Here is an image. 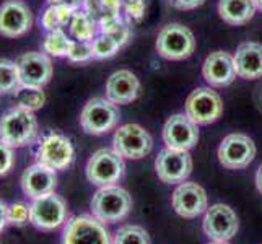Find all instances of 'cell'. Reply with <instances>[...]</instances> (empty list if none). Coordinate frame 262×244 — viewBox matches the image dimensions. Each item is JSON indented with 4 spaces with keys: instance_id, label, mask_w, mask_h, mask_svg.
<instances>
[{
    "instance_id": "6da1fadb",
    "label": "cell",
    "mask_w": 262,
    "mask_h": 244,
    "mask_svg": "<svg viewBox=\"0 0 262 244\" xmlns=\"http://www.w3.org/2000/svg\"><path fill=\"white\" fill-rule=\"evenodd\" d=\"M39 137V125L33 111L13 106L0 116V140L13 150L30 147Z\"/></svg>"
},
{
    "instance_id": "7a4b0ae2",
    "label": "cell",
    "mask_w": 262,
    "mask_h": 244,
    "mask_svg": "<svg viewBox=\"0 0 262 244\" xmlns=\"http://www.w3.org/2000/svg\"><path fill=\"white\" fill-rule=\"evenodd\" d=\"M132 197L119 186L99 187L92 198V215L99 221L117 223L130 213Z\"/></svg>"
},
{
    "instance_id": "3957f363",
    "label": "cell",
    "mask_w": 262,
    "mask_h": 244,
    "mask_svg": "<svg viewBox=\"0 0 262 244\" xmlns=\"http://www.w3.org/2000/svg\"><path fill=\"white\" fill-rule=\"evenodd\" d=\"M69 209L66 201L56 192L33 198L30 202V223L36 230L49 233L67 223Z\"/></svg>"
},
{
    "instance_id": "277c9868",
    "label": "cell",
    "mask_w": 262,
    "mask_h": 244,
    "mask_svg": "<svg viewBox=\"0 0 262 244\" xmlns=\"http://www.w3.org/2000/svg\"><path fill=\"white\" fill-rule=\"evenodd\" d=\"M124 173H125L124 158L119 153H116L114 150L110 148L96 150L90 157L85 168L86 179L98 187L114 186L124 178Z\"/></svg>"
},
{
    "instance_id": "5b68a950",
    "label": "cell",
    "mask_w": 262,
    "mask_h": 244,
    "mask_svg": "<svg viewBox=\"0 0 262 244\" xmlns=\"http://www.w3.org/2000/svg\"><path fill=\"white\" fill-rule=\"evenodd\" d=\"M157 52L168 60H184L195 51L194 33L181 23H169L157 36Z\"/></svg>"
},
{
    "instance_id": "8992f818",
    "label": "cell",
    "mask_w": 262,
    "mask_h": 244,
    "mask_svg": "<svg viewBox=\"0 0 262 244\" xmlns=\"http://www.w3.org/2000/svg\"><path fill=\"white\" fill-rule=\"evenodd\" d=\"M119 109L107 98H92L80 113V125L88 135H104L119 124Z\"/></svg>"
},
{
    "instance_id": "52a82bcc",
    "label": "cell",
    "mask_w": 262,
    "mask_h": 244,
    "mask_svg": "<svg viewBox=\"0 0 262 244\" xmlns=\"http://www.w3.org/2000/svg\"><path fill=\"white\" fill-rule=\"evenodd\" d=\"M62 244H113L110 230L93 215H75L67 220Z\"/></svg>"
},
{
    "instance_id": "ba28073f",
    "label": "cell",
    "mask_w": 262,
    "mask_h": 244,
    "mask_svg": "<svg viewBox=\"0 0 262 244\" xmlns=\"http://www.w3.org/2000/svg\"><path fill=\"white\" fill-rule=\"evenodd\" d=\"M75 160V150L70 139L59 132L44 134L36 148V161L56 171L67 169Z\"/></svg>"
},
{
    "instance_id": "9c48e42d",
    "label": "cell",
    "mask_w": 262,
    "mask_h": 244,
    "mask_svg": "<svg viewBox=\"0 0 262 244\" xmlns=\"http://www.w3.org/2000/svg\"><path fill=\"white\" fill-rule=\"evenodd\" d=\"M153 148V139L139 124H124L114 132L113 150L122 158L140 160L145 158Z\"/></svg>"
},
{
    "instance_id": "30bf717a",
    "label": "cell",
    "mask_w": 262,
    "mask_h": 244,
    "mask_svg": "<svg viewBox=\"0 0 262 244\" xmlns=\"http://www.w3.org/2000/svg\"><path fill=\"white\" fill-rule=\"evenodd\" d=\"M186 116L197 125H209L223 114V99L212 88L201 86L187 96Z\"/></svg>"
},
{
    "instance_id": "8fae6325",
    "label": "cell",
    "mask_w": 262,
    "mask_h": 244,
    "mask_svg": "<svg viewBox=\"0 0 262 244\" xmlns=\"http://www.w3.org/2000/svg\"><path fill=\"white\" fill-rule=\"evenodd\" d=\"M33 23V12L23 0H5L0 5V36L2 38H21L31 31Z\"/></svg>"
},
{
    "instance_id": "7c38bea8",
    "label": "cell",
    "mask_w": 262,
    "mask_h": 244,
    "mask_svg": "<svg viewBox=\"0 0 262 244\" xmlns=\"http://www.w3.org/2000/svg\"><path fill=\"white\" fill-rule=\"evenodd\" d=\"M256 158V145L249 135L230 134L219 147V161L227 169H243Z\"/></svg>"
},
{
    "instance_id": "4fadbf2b",
    "label": "cell",
    "mask_w": 262,
    "mask_h": 244,
    "mask_svg": "<svg viewBox=\"0 0 262 244\" xmlns=\"http://www.w3.org/2000/svg\"><path fill=\"white\" fill-rule=\"evenodd\" d=\"M155 171L158 178L166 184H178L184 181L192 173V158L189 151L163 148L155 160Z\"/></svg>"
},
{
    "instance_id": "5bb4252c",
    "label": "cell",
    "mask_w": 262,
    "mask_h": 244,
    "mask_svg": "<svg viewBox=\"0 0 262 244\" xmlns=\"http://www.w3.org/2000/svg\"><path fill=\"white\" fill-rule=\"evenodd\" d=\"M52 57L42 51H30L21 54L16 59L18 69H20L21 75V83L25 86H36V88H44L46 86L54 74V65H52Z\"/></svg>"
},
{
    "instance_id": "9a60e30c",
    "label": "cell",
    "mask_w": 262,
    "mask_h": 244,
    "mask_svg": "<svg viewBox=\"0 0 262 244\" xmlns=\"http://www.w3.org/2000/svg\"><path fill=\"white\" fill-rule=\"evenodd\" d=\"M202 228L212 241H230L238 233L239 221L228 205L215 204L207 209Z\"/></svg>"
},
{
    "instance_id": "2e32d148",
    "label": "cell",
    "mask_w": 262,
    "mask_h": 244,
    "mask_svg": "<svg viewBox=\"0 0 262 244\" xmlns=\"http://www.w3.org/2000/svg\"><path fill=\"white\" fill-rule=\"evenodd\" d=\"M20 186L23 194L30 201L52 194L56 192L57 187V171L36 161L23 171L20 178Z\"/></svg>"
},
{
    "instance_id": "e0dca14e",
    "label": "cell",
    "mask_w": 262,
    "mask_h": 244,
    "mask_svg": "<svg viewBox=\"0 0 262 244\" xmlns=\"http://www.w3.org/2000/svg\"><path fill=\"white\" fill-rule=\"evenodd\" d=\"M163 142L168 148L189 151L199 142V125L186 114H173L165 122Z\"/></svg>"
},
{
    "instance_id": "ac0fdd59",
    "label": "cell",
    "mask_w": 262,
    "mask_h": 244,
    "mask_svg": "<svg viewBox=\"0 0 262 244\" xmlns=\"http://www.w3.org/2000/svg\"><path fill=\"white\" fill-rule=\"evenodd\" d=\"M173 209L183 218H197L207 212V194L195 183H181L173 192Z\"/></svg>"
},
{
    "instance_id": "d6986e66",
    "label": "cell",
    "mask_w": 262,
    "mask_h": 244,
    "mask_svg": "<svg viewBox=\"0 0 262 244\" xmlns=\"http://www.w3.org/2000/svg\"><path fill=\"white\" fill-rule=\"evenodd\" d=\"M202 75L210 86L223 88L231 85L236 78V69H234V57L230 52L215 51L207 56L202 65Z\"/></svg>"
},
{
    "instance_id": "ffe728a7",
    "label": "cell",
    "mask_w": 262,
    "mask_h": 244,
    "mask_svg": "<svg viewBox=\"0 0 262 244\" xmlns=\"http://www.w3.org/2000/svg\"><path fill=\"white\" fill-rule=\"evenodd\" d=\"M140 93V81L134 72L122 69L110 75L106 81V98L116 106L129 104Z\"/></svg>"
},
{
    "instance_id": "44dd1931",
    "label": "cell",
    "mask_w": 262,
    "mask_h": 244,
    "mask_svg": "<svg viewBox=\"0 0 262 244\" xmlns=\"http://www.w3.org/2000/svg\"><path fill=\"white\" fill-rule=\"evenodd\" d=\"M233 57L238 77L245 80H257L262 77V44L254 41L243 42Z\"/></svg>"
},
{
    "instance_id": "7402d4cb",
    "label": "cell",
    "mask_w": 262,
    "mask_h": 244,
    "mask_svg": "<svg viewBox=\"0 0 262 244\" xmlns=\"http://www.w3.org/2000/svg\"><path fill=\"white\" fill-rule=\"evenodd\" d=\"M257 7L254 0H219V15L231 26H241L249 23Z\"/></svg>"
},
{
    "instance_id": "603a6c76",
    "label": "cell",
    "mask_w": 262,
    "mask_h": 244,
    "mask_svg": "<svg viewBox=\"0 0 262 244\" xmlns=\"http://www.w3.org/2000/svg\"><path fill=\"white\" fill-rule=\"evenodd\" d=\"M69 31L75 41L92 42L99 34V26H98V21L86 10H83V8H77L74 12V16H72V20H70Z\"/></svg>"
},
{
    "instance_id": "cb8c5ba5",
    "label": "cell",
    "mask_w": 262,
    "mask_h": 244,
    "mask_svg": "<svg viewBox=\"0 0 262 244\" xmlns=\"http://www.w3.org/2000/svg\"><path fill=\"white\" fill-rule=\"evenodd\" d=\"M77 8H72L67 5H49L44 8L41 16H39V25L41 28L49 33V31H57L64 30L66 26L70 25L72 16Z\"/></svg>"
},
{
    "instance_id": "d4e9b609",
    "label": "cell",
    "mask_w": 262,
    "mask_h": 244,
    "mask_svg": "<svg viewBox=\"0 0 262 244\" xmlns=\"http://www.w3.org/2000/svg\"><path fill=\"white\" fill-rule=\"evenodd\" d=\"M23 86L16 60L0 57V95H15Z\"/></svg>"
},
{
    "instance_id": "484cf974",
    "label": "cell",
    "mask_w": 262,
    "mask_h": 244,
    "mask_svg": "<svg viewBox=\"0 0 262 244\" xmlns=\"http://www.w3.org/2000/svg\"><path fill=\"white\" fill-rule=\"evenodd\" d=\"M72 42H74V39H70L64 30H57V31L46 33L41 48H42V52L48 54L49 57L67 59V54L70 51Z\"/></svg>"
},
{
    "instance_id": "4316f807",
    "label": "cell",
    "mask_w": 262,
    "mask_h": 244,
    "mask_svg": "<svg viewBox=\"0 0 262 244\" xmlns=\"http://www.w3.org/2000/svg\"><path fill=\"white\" fill-rule=\"evenodd\" d=\"M122 5L124 0H85L82 8L92 15L99 25L107 18L119 16Z\"/></svg>"
},
{
    "instance_id": "83f0119b",
    "label": "cell",
    "mask_w": 262,
    "mask_h": 244,
    "mask_svg": "<svg viewBox=\"0 0 262 244\" xmlns=\"http://www.w3.org/2000/svg\"><path fill=\"white\" fill-rule=\"evenodd\" d=\"M13 96H15V103H16L15 106H20L23 109H28L33 113L41 109V107L46 104V93L42 92V88L23 85Z\"/></svg>"
},
{
    "instance_id": "f1b7e54d",
    "label": "cell",
    "mask_w": 262,
    "mask_h": 244,
    "mask_svg": "<svg viewBox=\"0 0 262 244\" xmlns=\"http://www.w3.org/2000/svg\"><path fill=\"white\" fill-rule=\"evenodd\" d=\"M122 49V46L117 42L113 36L106 33H99L96 38L92 41V52L95 60H104L114 57L117 52Z\"/></svg>"
},
{
    "instance_id": "f546056e",
    "label": "cell",
    "mask_w": 262,
    "mask_h": 244,
    "mask_svg": "<svg viewBox=\"0 0 262 244\" xmlns=\"http://www.w3.org/2000/svg\"><path fill=\"white\" fill-rule=\"evenodd\" d=\"M113 244H150V236L139 225H124L116 231Z\"/></svg>"
},
{
    "instance_id": "4dcf8cb0",
    "label": "cell",
    "mask_w": 262,
    "mask_h": 244,
    "mask_svg": "<svg viewBox=\"0 0 262 244\" xmlns=\"http://www.w3.org/2000/svg\"><path fill=\"white\" fill-rule=\"evenodd\" d=\"M30 223V204L12 202L8 204V225L23 228Z\"/></svg>"
},
{
    "instance_id": "1f68e13d",
    "label": "cell",
    "mask_w": 262,
    "mask_h": 244,
    "mask_svg": "<svg viewBox=\"0 0 262 244\" xmlns=\"http://www.w3.org/2000/svg\"><path fill=\"white\" fill-rule=\"evenodd\" d=\"M93 59V52H92V42H85V41H75L72 42L70 51L67 54V60H70L72 64H85Z\"/></svg>"
},
{
    "instance_id": "d6a6232c",
    "label": "cell",
    "mask_w": 262,
    "mask_h": 244,
    "mask_svg": "<svg viewBox=\"0 0 262 244\" xmlns=\"http://www.w3.org/2000/svg\"><path fill=\"white\" fill-rule=\"evenodd\" d=\"M124 12L127 20L130 21H140L147 12V2L145 0H124Z\"/></svg>"
},
{
    "instance_id": "836d02e7",
    "label": "cell",
    "mask_w": 262,
    "mask_h": 244,
    "mask_svg": "<svg viewBox=\"0 0 262 244\" xmlns=\"http://www.w3.org/2000/svg\"><path fill=\"white\" fill-rule=\"evenodd\" d=\"M15 166V153L10 145L0 140V178L7 176Z\"/></svg>"
},
{
    "instance_id": "e575fe53",
    "label": "cell",
    "mask_w": 262,
    "mask_h": 244,
    "mask_svg": "<svg viewBox=\"0 0 262 244\" xmlns=\"http://www.w3.org/2000/svg\"><path fill=\"white\" fill-rule=\"evenodd\" d=\"M171 4L179 10H194V8L204 5L205 0H171Z\"/></svg>"
},
{
    "instance_id": "d590c367",
    "label": "cell",
    "mask_w": 262,
    "mask_h": 244,
    "mask_svg": "<svg viewBox=\"0 0 262 244\" xmlns=\"http://www.w3.org/2000/svg\"><path fill=\"white\" fill-rule=\"evenodd\" d=\"M7 227H10L8 225V204L0 198V233L5 231Z\"/></svg>"
},
{
    "instance_id": "8d00e7d4",
    "label": "cell",
    "mask_w": 262,
    "mask_h": 244,
    "mask_svg": "<svg viewBox=\"0 0 262 244\" xmlns=\"http://www.w3.org/2000/svg\"><path fill=\"white\" fill-rule=\"evenodd\" d=\"M49 5H67L72 8H82L85 0H46Z\"/></svg>"
},
{
    "instance_id": "74e56055",
    "label": "cell",
    "mask_w": 262,
    "mask_h": 244,
    "mask_svg": "<svg viewBox=\"0 0 262 244\" xmlns=\"http://www.w3.org/2000/svg\"><path fill=\"white\" fill-rule=\"evenodd\" d=\"M256 186H257V191L262 194V165L259 166L257 173H256Z\"/></svg>"
},
{
    "instance_id": "f35d334b",
    "label": "cell",
    "mask_w": 262,
    "mask_h": 244,
    "mask_svg": "<svg viewBox=\"0 0 262 244\" xmlns=\"http://www.w3.org/2000/svg\"><path fill=\"white\" fill-rule=\"evenodd\" d=\"M254 4H256V7L259 8V10L262 12V0H254Z\"/></svg>"
},
{
    "instance_id": "ab89813d",
    "label": "cell",
    "mask_w": 262,
    "mask_h": 244,
    "mask_svg": "<svg viewBox=\"0 0 262 244\" xmlns=\"http://www.w3.org/2000/svg\"><path fill=\"white\" fill-rule=\"evenodd\" d=\"M210 244H228V241H213Z\"/></svg>"
},
{
    "instance_id": "60d3db41",
    "label": "cell",
    "mask_w": 262,
    "mask_h": 244,
    "mask_svg": "<svg viewBox=\"0 0 262 244\" xmlns=\"http://www.w3.org/2000/svg\"><path fill=\"white\" fill-rule=\"evenodd\" d=\"M169 2H171V0H169Z\"/></svg>"
}]
</instances>
